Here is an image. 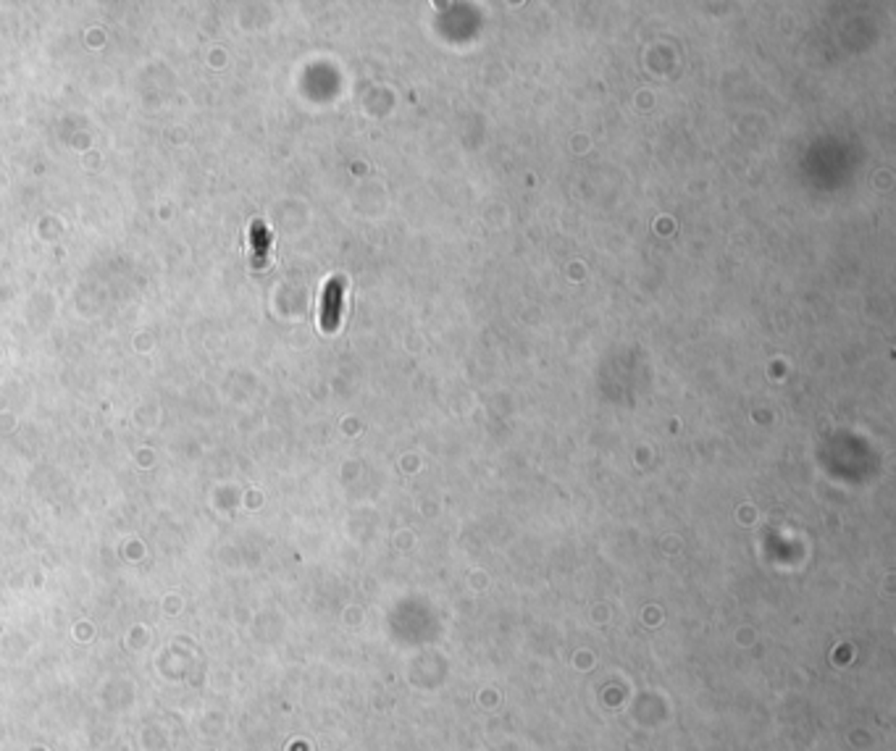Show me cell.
Masks as SVG:
<instances>
[{"mask_svg": "<svg viewBox=\"0 0 896 751\" xmlns=\"http://www.w3.org/2000/svg\"><path fill=\"white\" fill-rule=\"evenodd\" d=\"M342 292H344V284L339 276H334L327 282V289H324V300H321V329L324 331H336L339 326V318H342Z\"/></svg>", "mask_w": 896, "mask_h": 751, "instance_id": "cell-1", "label": "cell"}, {"mask_svg": "<svg viewBox=\"0 0 896 751\" xmlns=\"http://www.w3.org/2000/svg\"><path fill=\"white\" fill-rule=\"evenodd\" d=\"M269 252H271V235L263 221H253L250 227V263L253 268L263 271L269 266Z\"/></svg>", "mask_w": 896, "mask_h": 751, "instance_id": "cell-2", "label": "cell"}]
</instances>
